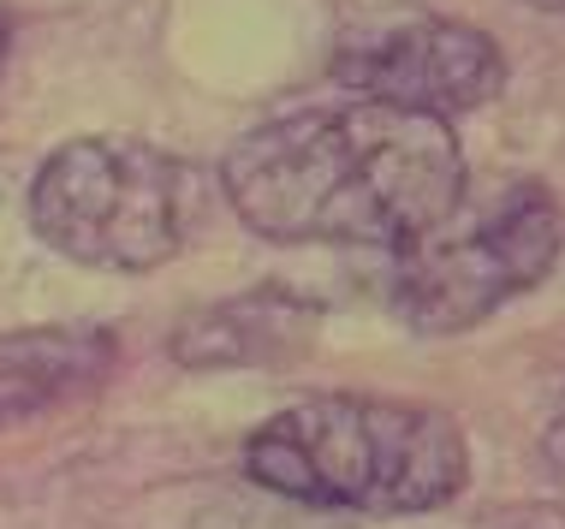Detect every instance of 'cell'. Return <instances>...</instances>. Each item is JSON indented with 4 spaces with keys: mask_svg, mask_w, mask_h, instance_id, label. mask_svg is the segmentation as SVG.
<instances>
[{
    "mask_svg": "<svg viewBox=\"0 0 565 529\" xmlns=\"http://www.w3.org/2000/svg\"><path fill=\"white\" fill-rule=\"evenodd\" d=\"M221 185L263 238L411 245L465 196V149L447 119L358 96L244 131L221 161Z\"/></svg>",
    "mask_w": 565,
    "mask_h": 529,
    "instance_id": "cell-1",
    "label": "cell"
},
{
    "mask_svg": "<svg viewBox=\"0 0 565 529\" xmlns=\"http://www.w3.org/2000/svg\"><path fill=\"white\" fill-rule=\"evenodd\" d=\"M244 476L298 506L411 518L465 488L470 452L447 411L370 392H316L250 434Z\"/></svg>",
    "mask_w": 565,
    "mask_h": 529,
    "instance_id": "cell-2",
    "label": "cell"
},
{
    "mask_svg": "<svg viewBox=\"0 0 565 529\" xmlns=\"http://www.w3.org/2000/svg\"><path fill=\"white\" fill-rule=\"evenodd\" d=\"M209 215V173L137 138H78L42 161L30 226L42 245L89 268H161Z\"/></svg>",
    "mask_w": 565,
    "mask_h": 529,
    "instance_id": "cell-3",
    "label": "cell"
},
{
    "mask_svg": "<svg viewBox=\"0 0 565 529\" xmlns=\"http://www.w3.org/2000/svg\"><path fill=\"white\" fill-rule=\"evenodd\" d=\"M559 245L565 215L536 179H512L477 203L458 196L435 226L399 245L393 310L417 334H465L518 292L542 285L559 262Z\"/></svg>",
    "mask_w": 565,
    "mask_h": 529,
    "instance_id": "cell-4",
    "label": "cell"
},
{
    "mask_svg": "<svg viewBox=\"0 0 565 529\" xmlns=\"http://www.w3.org/2000/svg\"><path fill=\"white\" fill-rule=\"evenodd\" d=\"M333 78L370 101L447 119L482 108L507 89V54L477 24L429 19V12H387V19H363L340 36Z\"/></svg>",
    "mask_w": 565,
    "mask_h": 529,
    "instance_id": "cell-5",
    "label": "cell"
},
{
    "mask_svg": "<svg viewBox=\"0 0 565 529\" xmlns=\"http://www.w3.org/2000/svg\"><path fill=\"white\" fill-rule=\"evenodd\" d=\"M119 363L108 327H24L0 334V429L96 392Z\"/></svg>",
    "mask_w": 565,
    "mask_h": 529,
    "instance_id": "cell-6",
    "label": "cell"
},
{
    "mask_svg": "<svg viewBox=\"0 0 565 529\" xmlns=\"http://www.w3.org/2000/svg\"><path fill=\"white\" fill-rule=\"evenodd\" d=\"M310 345V310L280 292H238L209 310H191L173 334V357L191 369L221 363H280Z\"/></svg>",
    "mask_w": 565,
    "mask_h": 529,
    "instance_id": "cell-7",
    "label": "cell"
},
{
    "mask_svg": "<svg viewBox=\"0 0 565 529\" xmlns=\"http://www.w3.org/2000/svg\"><path fill=\"white\" fill-rule=\"evenodd\" d=\"M482 529H565V511L559 506H507V511H494Z\"/></svg>",
    "mask_w": 565,
    "mask_h": 529,
    "instance_id": "cell-8",
    "label": "cell"
},
{
    "mask_svg": "<svg viewBox=\"0 0 565 529\" xmlns=\"http://www.w3.org/2000/svg\"><path fill=\"white\" fill-rule=\"evenodd\" d=\"M542 452H547V464H554V476H565V399H559V411L542 434Z\"/></svg>",
    "mask_w": 565,
    "mask_h": 529,
    "instance_id": "cell-9",
    "label": "cell"
},
{
    "mask_svg": "<svg viewBox=\"0 0 565 529\" xmlns=\"http://www.w3.org/2000/svg\"><path fill=\"white\" fill-rule=\"evenodd\" d=\"M536 12H565V0H530Z\"/></svg>",
    "mask_w": 565,
    "mask_h": 529,
    "instance_id": "cell-10",
    "label": "cell"
},
{
    "mask_svg": "<svg viewBox=\"0 0 565 529\" xmlns=\"http://www.w3.org/2000/svg\"><path fill=\"white\" fill-rule=\"evenodd\" d=\"M0 60H7V24H0Z\"/></svg>",
    "mask_w": 565,
    "mask_h": 529,
    "instance_id": "cell-11",
    "label": "cell"
}]
</instances>
